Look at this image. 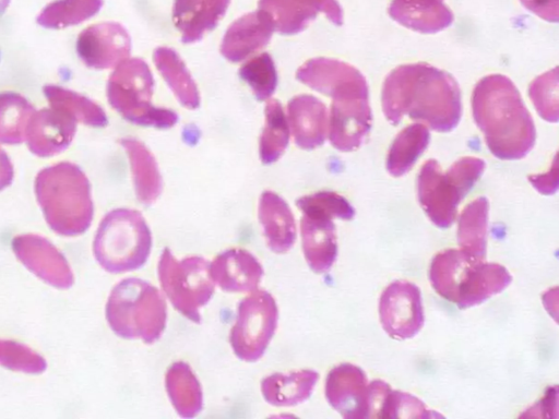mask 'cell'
Returning a JSON list of instances; mask_svg holds the SVG:
<instances>
[{
  "mask_svg": "<svg viewBox=\"0 0 559 419\" xmlns=\"http://www.w3.org/2000/svg\"><path fill=\"white\" fill-rule=\"evenodd\" d=\"M441 1H443V0H441Z\"/></svg>",
  "mask_w": 559,
  "mask_h": 419,
  "instance_id": "obj_46",
  "label": "cell"
},
{
  "mask_svg": "<svg viewBox=\"0 0 559 419\" xmlns=\"http://www.w3.org/2000/svg\"><path fill=\"white\" fill-rule=\"evenodd\" d=\"M364 75L353 65L332 58L318 57L306 61L296 72V79L310 88L329 95L340 86Z\"/></svg>",
  "mask_w": 559,
  "mask_h": 419,
  "instance_id": "obj_26",
  "label": "cell"
},
{
  "mask_svg": "<svg viewBox=\"0 0 559 419\" xmlns=\"http://www.w3.org/2000/svg\"><path fill=\"white\" fill-rule=\"evenodd\" d=\"M210 275L225 291L248 292L259 286L263 268L249 251L229 249L210 263Z\"/></svg>",
  "mask_w": 559,
  "mask_h": 419,
  "instance_id": "obj_18",
  "label": "cell"
},
{
  "mask_svg": "<svg viewBox=\"0 0 559 419\" xmlns=\"http://www.w3.org/2000/svg\"><path fill=\"white\" fill-rule=\"evenodd\" d=\"M153 75L145 61L140 58H127L109 75L107 99L110 106L131 123L170 128L176 124L175 111L152 104Z\"/></svg>",
  "mask_w": 559,
  "mask_h": 419,
  "instance_id": "obj_8",
  "label": "cell"
},
{
  "mask_svg": "<svg viewBox=\"0 0 559 419\" xmlns=\"http://www.w3.org/2000/svg\"><path fill=\"white\" fill-rule=\"evenodd\" d=\"M76 132V122L53 108L35 110L25 133L28 149L38 157H51L66 151Z\"/></svg>",
  "mask_w": 559,
  "mask_h": 419,
  "instance_id": "obj_17",
  "label": "cell"
},
{
  "mask_svg": "<svg viewBox=\"0 0 559 419\" xmlns=\"http://www.w3.org/2000/svg\"><path fill=\"white\" fill-rule=\"evenodd\" d=\"M46 223L58 235L83 234L93 219L91 184L75 164L60 161L41 169L34 183Z\"/></svg>",
  "mask_w": 559,
  "mask_h": 419,
  "instance_id": "obj_3",
  "label": "cell"
},
{
  "mask_svg": "<svg viewBox=\"0 0 559 419\" xmlns=\"http://www.w3.org/2000/svg\"><path fill=\"white\" fill-rule=\"evenodd\" d=\"M302 213H318L331 218L349 220L355 216V210L342 195L332 191H320L305 195L296 201Z\"/></svg>",
  "mask_w": 559,
  "mask_h": 419,
  "instance_id": "obj_38",
  "label": "cell"
},
{
  "mask_svg": "<svg viewBox=\"0 0 559 419\" xmlns=\"http://www.w3.org/2000/svg\"><path fill=\"white\" fill-rule=\"evenodd\" d=\"M157 273L163 291L174 308L189 320L200 323V308L209 302L214 292L209 261L201 256L178 261L165 248Z\"/></svg>",
  "mask_w": 559,
  "mask_h": 419,
  "instance_id": "obj_9",
  "label": "cell"
},
{
  "mask_svg": "<svg viewBox=\"0 0 559 419\" xmlns=\"http://www.w3.org/2000/svg\"><path fill=\"white\" fill-rule=\"evenodd\" d=\"M332 219L318 213H304L300 220L304 255L316 273L329 271L337 255L335 225Z\"/></svg>",
  "mask_w": 559,
  "mask_h": 419,
  "instance_id": "obj_21",
  "label": "cell"
},
{
  "mask_svg": "<svg viewBox=\"0 0 559 419\" xmlns=\"http://www.w3.org/2000/svg\"><path fill=\"white\" fill-rule=\"evenodd\" d=\"M230 0H175L173 21L186 44L200 40L225 15Z\"/></svg>",
  "mask_w": 559,
  "mask_h": 419,
  "instance_id": "obj_22",
  "label": "cell"
},
{
  "mask_svg": "<svg viewBox=\"0 0 559 419\" xmlns=\"http://www.w3.org/2000/svg\"><path fill=\"white\" fill-rule=\"evenodd\" d=\"M258 215L269 248L275 253L287 252L296 240V224L285 200L272 191H264Z\"/></svg>",
  "mask_w": 559,
  "mask_h": 419,
  "instance_id": "obj_24",
  "label": "cell"
},
{
  "mask_svg": "<svg viewBox=\"0 0 559 419\" xmlns=\"http://www.w3.org/2000/svg\"><path fill=\"white\" fill-rule=\"evenodd\" d=\"M258 10L274 31L284 35L302 32L319 12L335 25L343 24V10L337 0H259Z\"/></svg>",
  "mask_w": 559,
  "mask_h": 419,
  "instance_id": "obj_14",
  "label": "cell"
},
{
  "mask_svg": "<svg viewBox=\"0 0 559 419\" xmlns=\"http://www.w3.org/2000/svg\"><path fill=\"white\" fill-rule=\"evenodd\" d=\"M43 93L51 108L62 111L75 122L94 128L105 127L108 122L98 104L72 89L48 84L43 87Z\"/></svg>",
  "mask_w": 559,
  "mask_h": 419,
  "instance_id": "obj_31",
  "label": "cell"
},
{
  "mask_svg": "<svg viewBox=\"0 0 559 419\" xmlns=\"http://www.w3.org/2000/svg\"><path fill=\"white\" fill-rule=\"evenodd\" d=\"M532 185L543 194H552L558 188V167L557 157L554 158L552 166L548 172L543 175H532L528 177Z\"/></svg>",
  "mask_w": 559,
  "mask_h": 419,
  "instance_id": "obj_43",
  "label": "cell"
},
{
  "mask_svg": "<svg viewBox=\"0 0 559 419\" xmlns=\"http://www.w3.org/2000/svg\"><path fill=\"white\" fill-rule=\"evenodd\" d=\"M131 50L127 29L118 22H100L84 28L76 38V52L88 68L105 70L126 60Z\"/></svg>",
  "mask_w": 559,
  "mask_h": 419,
  "instance_id": "obj_13",
  "label": "cell"
},
{
  "mask_svg": "<svg viewBox=\"0 0 559 419\" xmlns=\"http://www.w3.org/2000/svg\"><path fill=\"white\" fill-rule=\"evenodd\" d=\"M168 397L182 418L197 416L203 406L202 388L193 371L186 362L173 363L165 375Z\"/></svg>",
  "mask_w": 559,
  "mask_h": 419,
  "instance_id": "obj_28",
  "label": "cell"
},
{
  "mask_svg": "<svg viewBox=\"0 0 559 419\" xmlns=\"http://www.w3.org/2000/svg\"><path fill=\"white\" fill-rule=\"evenodd\" d=\"M152 248L150 228L140 212L116 208L99 223L93 252L99 265L109 273H124L141 267Z\"/></svg>",
  "mask_w": 559,
  "mask_h": 419,
  "instance_id": "obj_7",
  "label": "cell"
},
{
  "mask_svg": "<svg viewBox=\"0 0 559 419\" xmlns=\"http://www.w3.org/2000/svg\"><path fill=\"white\" fill-rule=\"evenodd\" d=\"M264 127L260 136L259 154L263 164L276 161L289 141V127L282 104L270 99L264 109Z\"/></svg>",
  "mask_w": 559,
  "mask_h": 419,
  "instance_id": "obj_34",
  "label": "cell"
},
{
  "mask_svg": "<svg viewBox=\"0 0 559 419\" xmlns=\"http://www.w3.org/2000/svg\"><path fill=\"white\" fill-rule=\"evenodd\" d=\"M530 98L537 113L548 122L559 119L558 68H554L536 79L528 86Z\"/></svg>",
  "mask_w": 559,
  "mask_h": 419,
  "instance_id": "obj_37",
  "label": "cell"
},
{
  "mask_svg": "<svg viewBox=\"0 0 559 419\" xmlns=\"http://www.w3.org/2000/svg\"><path fill=\"white\" fill-rule=\"evenodd\" d=\"M473 118L487 147L500 159H521L535 143V125L514 83L506 75L490 74L475 85Z\"/></svg>",
  "mask_w": 559,
  "mask_h": 419,
  "instance_id": "obj_2",
  "label": "cell"
},
{
  "mask_svg": "<svg viewBox=\"0 0 559 419\" xmlns=\"http://www.w3.org/2000/svg\"><path fill=\"white\" fill-rule=\"evenodd\" d=\"M331 97L330 143L341 152L355 151L364 142L372 122L365 76L340 86Z\"/></svg>",
  "mask_w": 559,
  "mask_h": 419,
  "instance_id": "obj_10",
  "label": "cell"
},
{
  "mask_svg": "<svg viewBox=\"0 0 559 419\" xmlns=\"http://www.w3.org/2000/svg\"><path fill=\"white\" fill-rule=\"evenodd\" d=\"M389 15L402 26L423 34L449 27L454 15L441 0H392Z\"/></svg>",
  "mask_w": 559,
  "mask_h": 419,
  "instance_id": "obj_23",
  "label": "cell"
},
{
  "mask_svg": "<svg viewBox=\"0 0 559 419\" xmlns=\"http://www.w3.org/2000/svg\"><path fill=\"white\" fill-rule=\"evenodd\" d=\"M287 122L296 145L313 149L322 145L328 132L325 105L312 95H297L287 105Z\"/></svg>",
  "mask_w": 559,
  "mask_h": 419,
  "instance_id": "obj_19",
  "label": "cell"
},
{
  "mask_svg": "<svg viewBox=\"0 0 559 419\" xmlns=\"http://www.w3.org/2000/svg\"><path fill=\"white\" fill-rule=\"evenodd\" d=\"M13 177V164L9 155L0 147V191L12 183Z\"/></svg>",
  "mask_w": 559,
  "mask_h": 419,
  "instance_id": "obj_44",
  "label": "cell"
},
{
  "mask_svg": "<svg viewBox=\"0 0 559 419\" xmlns=\"http://www.w3.org/2000/svg\"><path fill=\"white\" fill-rule=\"evenodd\" d=\"M16 258L37 277L56 288L67 289L74 277L68 261L46 238L26 234L12 240Z\"/></svg>",
  "mask_w": 559,
  "mask_h": 419,
  "instance_id": "obj_15",
  "label": "cell"
},
{
  "mask_svg": "<svg viewBox=\"0 0 559 419\" xmlns=\"http://www.w3.org/2000/svg\"><path fill=\"white\" fill-rule=\"evenodd\" d=\"M0 366L24 373L38 374L46 370V360L33 349L13 340L0 339Z\"/></svg>",
  "mask_w": 559,
  "mask_h": 419,
  "instance_id": "obj_39",
  "label": "cell"
},
{
  "mask_svg": "<svg viewBox=\"0 0 559 419\" xmlns=\"http://www.w3.org/2000/svg\"><path fill=\"white\" fill-rule=\"evenodd\" d=\"M382 111L397 125L404 116L425 122L438 132H449L460 122L461 91L454 77L425 62L402 64L385 77Z\"/></svg>",
  "mask_w": 559,
  "mask_h": 419,
  "instance_id": "obj_1",
  "label": "cell"
},
{
  "mask_svg": "<svg viewBox=\"0 0 559 419\" xmlns=\"http://www.w3.org/2000/svg\"><path fill=\"white\" fill-rule=\"evenodd\" d=\"M106 319L123 338H141L152 344L166 326L167 307L162 292L140 278H126L111 290L106 303Z\"/></svg>",
  "mask_w": 559,
  "mask_h": 419,
  "instance_id": "obj_5",
  "label": "cell"
},
{
  "mask_svg": "<svg viewBox=\"0 0 559 419\" xmlns=\"http://www.w3.org/2000/svg\"><path fill=\"white\" fill-rule=\"evenodd\" d=\"M391 387L381 380L368 384L367 418H382Z\"/></svg>",
  "mask_w": 559,
  "mask_h": 419,
  "instance_id": "obj_41",
  "label": "cell"
},
{
  "mask_svg": "<svg viewBox=\"0 0 559 419\" xmlns=\"http://www.w3.org/2000/svg\"><path fill=\"white\" fill-rule=\"evenodd\" d=\"M103 3V0H55L39 12L36 22L52 29L78 25L97 14Z\"/></svg>",
  "mask_w": 559,
  "mask_h": 419,
  "instance_id": "obj_35",
  "label": "cell"
},
{
  "mask_svg": "<svg viewBox=\"0 0 559 419\" xmlns=\"http://www.w3.org/2000/svg\"><path fill=\"white\" fill-rule=\"evenodd\" d=\"M120 144L129 156L138 200L145 205L154 203L163 189L162 177L154 155L135 139H122Z\"/></svg>",
  "mask_w": 559,
  "mask_h": 419,
  "instance_id": "obj_25",
  "label": "cell"
},
{
  "mask_svg": "<svg viewBox=\"0 0 559 419\" xmlns=\"http://www.w3.org/2000/svg\"><path fill=\"white\" fill-rule=\"evenodd\" d=\"M429 140V130L423 123L404 128L390 146L386 157L388 172L393 177L405 175L427 148Z\"/></svg>",
  "mask_w": 559,
  "mask_h": 419,
  "instance_id": "obj_32",
  "label": "cell"
},
{
  "mask_svg": "<svg viewBox=\"0 0 559 419\" xmlns=\"http://www.w3.org/2000/svg\"><path fill=\"white\" fill-rule=\"evenodd\" d=\"M441 415L429 409L417 397L401 391L390 392L382 418H435Z\"/></svg>",
  "mask_w": 559,
  "mask_h": 419,
  "instance_id": "obj_40",
  "label": "cell"
},
{
  "mask_svg": "<svg viewBox=\"0 0 559 419\" xmlns=\"http://www.w3.org/2000/svg\"><path fill=\"white\" fill-rule=\"evenodd\" d=\"M318 379L313 370L274 373L262 380L261 392L271 405L295 406L309 398Z\"/></svg>",
  "mask_w": 559,
  "mask_h": 419,
  "instance_id": "obj_27",
  "label": "cell"
},
{
  "mask_svg": "<svg viewBox=\"0 0 559 419\" xmlns=\"http://www.w3.org/2000/svg\"><path fill=\"white\" fill-rule=\"evenodd\" d=\"M239 76L260 101L269 99L276 88V68L272 57L266 52L246 61L239 69Z\"/></svg>",
  "mask_w": 559,
  "mask_h": 419,
  "instance_id": "obj_36",
  "label": "cell"
},
{
  "mask_svg": "<svg viewBox=\"0 0 559 419\" xmlns=\"http://www.w3.org/2000/svg\"><path fill=\"white\" fill-rule=\"evenodd\" d=\"M274 29L259 11L246 13L227 28L221 44V53L230 62H240L264 47Z\"/></svg>",
  "mask_w": 559,
  "mask_h": 419,
  "instance_id": "obj_20",
  "label": "cell"
},
{
  "mask_svg": "<svg viewBox=\"0 0 559 419\" xmlns=\"http://www.w3.org/2000/svg\"><path fill=\"white\" fill-rule=\"evenodd\" d=\"M154 63L178 101L188 109L200 105V93L180 56L169 47H158Z\"/></svg>",
  "mask_w": 559,
  "mask_h": 419,
  "instance_id": "obj_29",
  "label": "cell"
},
{
  "mask_svg": "<svg viewBox=\"0 0 559 419\" xmlns=\"http://www.w3.org/2000/svg\"><path fill=\"white\" fill-rule=\"evenodd\" d=\"M485 167V161L474 156L457 159L447 172L435 159L424 163L417 177L418 201L437 227L449 228L453 224L461 200L480 178Z\"/></svg>",
  "mask_w": 559,
  "mask_h": 419,
  "instance_id": "obj_6",
  "label": "cell"
},
{
  "mask_svg": "<svg viewBox=\"0 0 559 419\" xmlns=\"http://www.w3.org/2000/svg\"><path fill=\"white\" fill-rule=\"evenodd\" d=\"M382 328L392 338L414 337L424 325V309L419 288L406 280L390 284L379 301Z\"/></svg>",
  "mask_w": 559,
  "mask_h": 419,
  "instance_id": "obj_12",
  "label": "cell"
},
{
  "mask_svg": "<svg viewBox=\"0 0 559 419\" xmlns=\"http://www.w3.org/2000/svg\"><path fill=\"white\" fill-rule=\"evenodd\" d=\"M520 2L545 21L557 23L559 20V0H520Z\"/></svg>",
  "mask_w": 559,
  "mask_h": 419,
  "instance_id": "obj_42",
  "label": "cell"
},
{
  "mask_svg": "<svg viewBox=\"0 0 559 419\" xmlns=\"http://www.w3.org/2000/svg\"><path fill=\"white\" fill-rule=\"evenodd\" d=\"M429 279L438 295L466 309L504 290L512 276L500 264L473 258L461 249H447L433 256Z\"/></svg>",
  "mask_w": 559,
  "mask_h": 419,
  "instance_id": "obj_4",
  "label": "cell"
},
{
  "mask_svg": "<svg viewBox=\"0 0 559 419\" xmlns=\"http://www.w3.org/2000/svg\"><path fill=\"white\" fill-rule=\"evenodd\" d=\"M325 397L343 418H367L368 382L365 372L352 363L334 367L325 380Z\"/></svg>",
  "mask_w": 559,
  "mask_h": 419,
  "instance_id": "obj_16",
  "label": "cell"
},
{
  "mask_svg": "<svg viewBox=\"0 0 559 419\" xmlns=\"http://www.w3.org/2000/svg\"><path fill=\"white\" fill-rule=\"evenodd\" d=\"M278 310L271 294L258 290L239 303L229 342L235 355L245 361L260 359L276 330Z\"/></svg>",
  "mask_w": 559,
  "mask_h": 419,
  "instance_id": "obj_11",
  "label": "cell"
},
{
  "mask_svg": "<svg viewBox=\"0 0 559 419\" xmlns=\"http://www.w3.org/2000/svg\"><path fill=\"white\" fill-rule=\"evenodd\" d=\"M10 0H0V16L4 13L9 7Z\"/></svg>",
  "mask_w": 559,
  "mask_h": 419,
  "instance_id": "obj_45",
  "label": "cell"
},
{
  "mask_svg": "<svg viewBox=\"0 0 559 419\" xmlns=\"http://www.w3.org/2000/svg\"><path fill=\"white\" fill-rule=\"evenodd\" d=\"M34 112L35 108L23 95L0 93V143L12 145L25 141L26 128Z\"/></svg>",
  "mask_w": 559,
  "mask_h": 419,
  "instance_id": "obj_33",
  "label": "cell"
},
{
  "mask_svg": "<svg viewBox=\"0 0 559 419\" xmlns=\"http://www.w3.org/2000/svg\"><path fill=\"white\" fill-rule=\"evenodd\" d=\"M489 203L484 196L468 203L459 217L460 249L473 258L485 260L487 249Z\"/></svg>",
  "mask_w": 559,
  "mask_h": 419,
  "instance_id": "obj_30",
  "label": "cell"
}]
</instances>
